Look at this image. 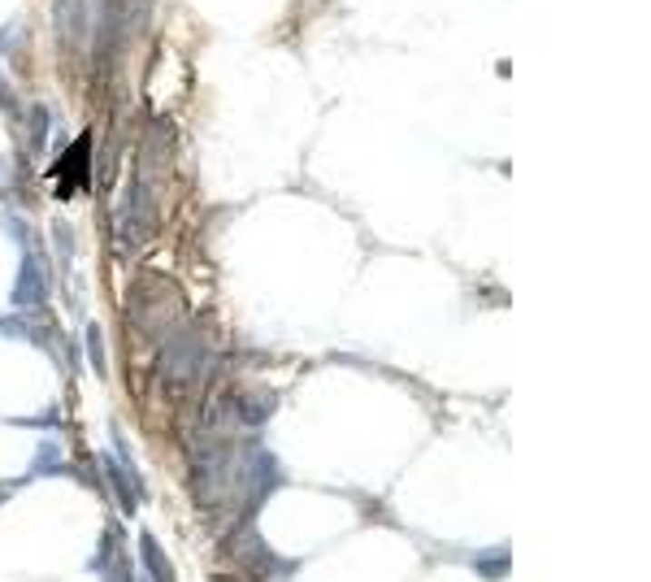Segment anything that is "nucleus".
<instances>
[{"label":"nucleus","instance_id":"obj_1","mask_svg":"<svg viewBox=\"0 0 651 582\" xmlns=\"http://www.w3.org/2000/svg\"><path fill=\"white\" fill-rule=\"evenodd\" d=\"M139 552H143V565H148V574H153V582H174V569H170V561H165V552H161L157 535H139Z\"/></svg>","mask_w":651,"mask_h":582}]
</instances>
